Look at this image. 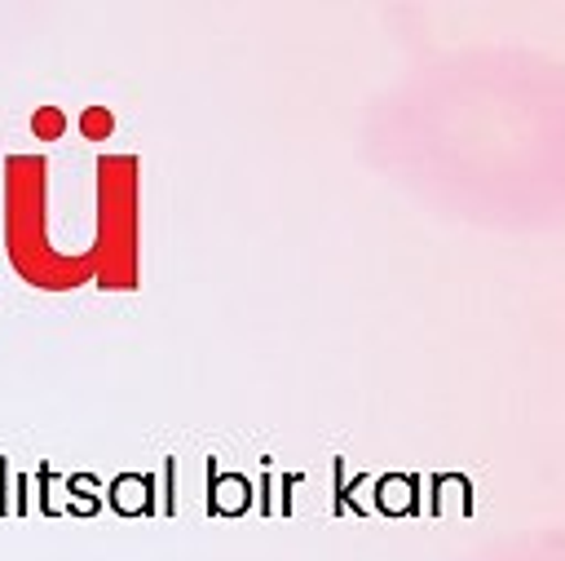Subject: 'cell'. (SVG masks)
<instances>
[{
  "instance_id": "6da1fadb",
  "label": "cell",
  "mask_w": 565,
  "mask_h": 561,
  "mask_svg": "<svg viewBox=\"0 0 565 561\" xmlns=\"http://www.w3.org/2000/svg\"><path fill=\"white\" fill-rule=\"evenodd\" d=\"M252 508V481L243 473H216L207 459V517H238Z\"/></svg>"
},
{
  "instance_id": "7a4b0ae2",
  "label": "cell",
  "mask_w": 565,
  "mask_h": 561,
  "mask_svg": "<svg viewBox=\"0 0 565 561\" xmlns=\"http://www.w3.org/2000/svg\"><path fill=\"white\" fill-rule=\"evenodd\" d=\"M106 504L119 512V517H154L159 504H154V477L150 473H119L106 490Z\"/></svg>"
},
{
  "instance_id": "3957f363",
  "label": "cell",
  "mask_w": 565,
  "mask_h": 561,
  "mask_svg": "<svg viewBox=\"0 0 565 561\" xmlns=\"http://www.w3.org/2000/svg\"><path fill=\"white\" fill-rule=\"evenodd\" d=\"M415 490H419V477L415 473H402V477H380L375 481V504H380V512H388V517H402V512H419V504H415Z\"/></svg>"
},
{
  "instance_id": "277c9868",
  "label": "cell",
  "mask_w": 565,
  "mask_h": 561,
  "mask_svg": "<svg viewBox=\"0 0 565 561\" xmlns=\"http://www.w3.org/2000/svg\"><path fill=\"white\" fill-rule=\"evenodd\" d=\"M66 490H71L66 512H75V517H93V512L102 508V499H97V477H93V473H71V477H66Z\"/></svg>"
},
{
  "instance_id": "5b68a950",
  "label": "cell",
  "mask_w": 565,
  "mask_h": 561,
  "mask_svg": "<svg viewBox=\"0 0 565 561\" xmlns=\"http://www.w3.org/2000/svg\"><path fill=\"white\" fill-rule=\"evenodd\" d=\"M31 133H35L40 141H57V137L66 133V115H62L57 106H40V110L31 115Z\"/></svg>"
},
{
  "instance_id": "8992f818",
  "label": "cell",
  "mask_w": 565,
  "mask_h": 561,
  "mask_svg": "<svg viewBox=\"0 0 565 561\" xmlns=\"http://www.w3.org/2000/svg\"><path fill=\"white\" fill-rule=\"evenodd\" d=\"M79 133H84L88 141H102V137L115 133V115H110L106 106H88V110H79Z\"/></svg>"
},
{
  "instance_id": "52a82bcc",
  "label": "cell",
  "mask_w": 565,
  "mask_h": 561,
  "mask_svg": "<svg viewBox=\"0 0 565 561\" xmlns=\"http://www.w3.org/2000/svg\"><path fill=\"white\" fill-rule=\"evenodd\" d=\"M163 517H172L177 512V459L168 455L163 459V508H159Z\"/></svg>"
},
{
  "instance_id": "ba28073f",
  "label": "cell",
  "mask_w": 565,
  "mask_h": 561,
  "mask_svg": "<svg viewBox=\"0 0 565 561\" xmlns=\"http://www.w3.org/2000/svg\"><path fill=\"white\" fill-rule=\"evenodd\" d=\"M26 512H31V477L13 473V517H26Z\"/></svg>"
},
{
  "instance_id": "9c48e42d",
  "label": "cell",
  "mask_w": 565,
  "mask_h": 561,
  "mask_svg": "<svg viewBox=\"0 0 565 561\" xmlns=\"http://www.w3.org/2000/svg\"><path fill=\"white\" fill-rule=\"evenodd\" d=\"M9 481H13V468H9V459L0 455V517H9V512H13V499H9Z\"/></svg>"
},
{
  "instance_id": "30bf717a",
  "label": "cell",
  "mask_w": 565,
  "mask_h": 561,
  "mask_svg": "<svg viewBox=\"0 0 565 561\" xmlns=\"http://www.w3.org/2000/svg\"><path fill=\"white\" fill-rule=\"evenodd\" d=\"M296 481H300L296 473H287V477L278 481V490H282V504H278V512H291V486H296Z\"/></svg>"
}]
</instances>
